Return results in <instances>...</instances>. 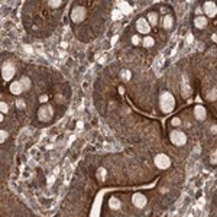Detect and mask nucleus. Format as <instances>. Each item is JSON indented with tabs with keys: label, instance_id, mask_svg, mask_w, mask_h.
I'll list each match as a JSON object with an SVG mask.
<instances>
[{
	"label": "nucleus",
	"instance_id": "nucleus-3",
	"mask_svg": "<svg viewBox=\"0 0 217 217\" xmlns=\"http://www.w3.org/2000/svg\"><path fill=\"white\" fill-rule=\"evenodd\" d=\"M204 13H206L209 18H213V16L217 15V6L216 3H213V2H207L206 4H204Z\"/></svg>",
	"mask_w": 217,
	"mask_h": 217
},
{
	"label": "nucleus",
	"instance_id": "nucleus-8",
	"mask_svg": "<svg viewBox=\"0 0 217 217\" xmlns=\"http://www.w3.org/2000/svg\"><path fill=\"white\" fill-rule=\"evenodd\" d=\"M154 38L152 36H146V38H143V41H142V44H143V46H146V48H151V46L154 45Z\"/></svg>",
	"mask_w": 217,
	"mask_h": 217
},
{
	"label": "nucleus",
	"instance_id": "nucleus-4",
	"mask_svg": "<svg viewBox=\"0 0 217 217\" xmlns=\"http://www.w3.org/2000/svg\"><path fill=\"white\" fill-rule=\"evenodd\" d=\"M23 91V87L20 84V81H13L10 84V93L12 94H20Z\"/></svg>",
	"mask_w": 217,
	"mask_h": 217
},
{
	"label": "nucleus",
	"instance_id": "nucleus-6",
	"mask_svg": "<svg viewBox=\"0 0 217 217\" xmlns=\"http://www.w3.org/2000/svg\"><path fill=\"white\" fill-rule=\"evenodd\" d=\"M172 25H174V18L171 15H167L164 18V28L165 29H171Z\"/></svg>",
	"mask_w": 217,
	"mask_h": 217
},
{
	"label": "nucleus",
	"instance_id": "nucleus-9",
	"mask_svg": "<svg viewBox=\"0 0 217 217\" xmlns=\"http://www.w3.org/2000/svg\"><path fill=\"white\" fill-rule=\"evenodd\" d=\"M19 81H20V84H22L23 90H28V88L30 87V81H29V78H28V77H23V78H20Z\"/></svg>",
	"mask_w": 217,
	"mask_h": 217
},
{
	"label": "nucleus",
	"instance_id": "nucleus-2",
	"mask_svg": "<svg viewBox=\"0 0 217 217\" xmlns=\"http://www.w3.org/2000/svg\"><path fill=\"white\" fill-rule=\"evenodd\" d=\"M71 18L74 22H81L82 19L86 18V9L84 8H75L71 13Z\"/></svg>",
	"mask_w": 217,
	"mask_h": 217
},
{
	"label": "nucleus",
	"instance_id": "nucleus-10",
	"mask_svg": "<svg viewBox=\"0 0 217 217\" xmlns=\"http://www.w3.org/2000/svg\"><path fill=\"white\" fill-rule=\"evenodd\" d=\"M140 41H142V39H140L139 36H136V35L132 38V44H133V45H139V44H140Z\"/></svg>",
	"mask_w": 217,
	"mask_h": 217
},
{
	"label": "nucleus",
	"instance_id": "nucleus-7",
	"mask_svg": "<svg viewBox=\"0 0 217 217\" xmlns=\"http://www.w3.org/2000/svg\"><path fill=\"white\" fill-rule=\"evenodd\" d=\"M148 20H149V25L155 26V25L158 23V15L155 13V12H151L149 15H148Z\"/></svg>",
	"mask_w": 217,
	"mask_h": 217
},
{
	"label": "nucleus",
	"instance_id": "nucleus-5",
	"mask_svg": "<svg viewBox=\"0 0 217 217\" xmlns=\"http://www.w3.org/2000/svg\"><path fill=\"white\" fill-rule=\"evenodd\" d=\"M194 26L198 28V29H203V28L207 26V19L206 16H198V18L194 19Z\"/></svg>",
	"mask_w": 217,
	"mask_h": 217
},
{
	"label": "nucleus",
	"instance_id": "nucleus-1",
	"mask_svg": "<svg viewBox=\"0 0 217 217\" xmlns=\"http://www.w3.org/2000/svg\"><path fill=\"white\" fill-rule=\"evenodd\" d=\"M136 29H138L139 34H142V35H148L151 32V25L149 22L146 20V19L140 18L136 20Z\"/></svg>",
	"mask_w": 217,
	"mask_h": 217
}]
</instances>
